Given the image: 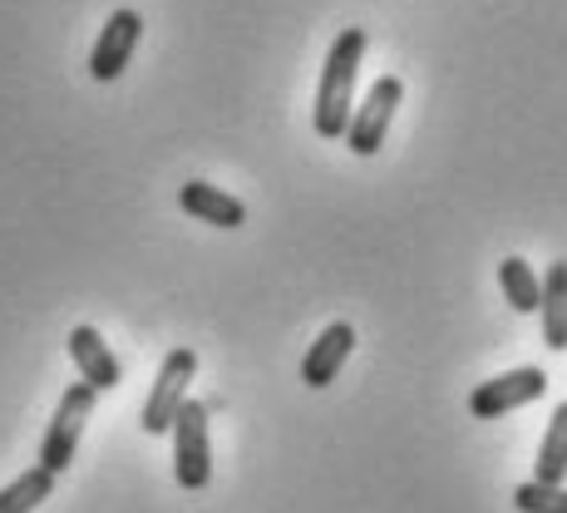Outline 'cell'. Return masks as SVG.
<instances>
[{"label": "cell", "mask_w": 567, "mask_h": 513, "mask_svg": "<svg viewBox=\"0 0 567 513\" xmlns=\"http://www.w3.org/2000/svg\"><path fill=\"white\" fill-rule=\"evenodd\" d=\"M365 30L351 25L331 40L326 50V64H321V84H316V109H311V129L321 138H341L346 134V119H351V104H355V74H361V60H365Z\"/></svg>", "instance_id": "obj_1"}, {"label": "cell", "mask_w": 567, "mask_h": 513, "mask_svg": "<svg viewBox=\"0 0 567 513\" xmlns=\"http://www.w3.org/2000/svg\"><path fill=\"white\" fill-rule=\"evenodd\" d=\"M168 434H173V479L188 494H198V489H207V479H213V440H207L203 400H183Z\"/></svg>", "instance_id": "obj_2"}, {"label": "cell", "mask_w": 567, "mask_h": 513, "mask_svg": "<svg viewBox=\"0 0 567 513\" xmlns=\"http://www.w3.org/2000/svg\"><path fill=\"white\" fill-rule=\"evenodd\" d=\"M400 100H405V80L400 74H380L375 84H370L365 104L351 109V119H346V148H351L355 158H375L380 144H385L390 134V119H395Z\"/></svg>", "instance_id": "obj_3"}, {"label": "cell", "mask_w": 567, "mask_h": 513, "mask_svg": "<svg viewBox=\"0 0 567 513\" xmlns=\"http://www.w3.org/2000/svg\"><path fill=\"white\" fill-rule=\"evenodd\" d=\"M94 406H100V390L84 386V380L60 396V410H54L45 440H40V464H45L54 479L74 464V450H80V434H84V424H90Z\"/></svg>", "instance_id": "obj_4"}, {"label": "cell", "mask_w": 567, "mask_h": 513, "mask_svg": "<svg viewBox=\"0 0 567 513\" xmlns=\"http://www.w3.org/2000/svg\"><path fill=\"white\" fill-rule=\"evenodd\" d=\"M193 376H198V351H193V346H178V351L163 356L158 380H154V390H148V400H144V414H138L144 434H168L173 430V414H178V406L188 400Z\"/></svg>", "instance_id": "obj_5"}, {"label": "cell", "mask_w": 567, "mask_h": 513, "mask_svg": "<svg viewBox=\"0 0 567 513\" xmlns=\"http://www.w3.org/2000/svg\"><path fill=\"white\" fill-rule=\"evenodd\" d=\"M543 396H548V370L518 366V370H504L498 380H484V386L468 390V414L474 420H504L508 410H523Z\"/></svg>", "instance_id": "obj_6"}, {"label": "cell", "mask_w": 567, "mask_h": 513, "mask_svg": "<svg viewBox=\"0 0 567 513\" xmlns=\"http://www.w3.org/2000/svg\"><path fill=\"white\" fill-rule=\"evenodd\" d=\"M138 40H144V16L138 10H114V16L104 20V30H100V40H94V50H90V74L100 84L109 80H118V74L128 70V60H134V50H138Z\"/></svg>", "instance_id": "obj_7"}, {"label": "cell", "mask_w": 567, "mask_h": 513, "mask_svg": "<svg viewBox=\"0 0 567 513\" xmlns=\"http://www.w3.org/2000/svg\"><path fill=\"white\" fill-rule=\"evenodd\" d=\"M351 351H355V326L351 321H331L311 341V351L301 356V380H307L311 390H326L336 376H341V366H346V356Z\"/></svg>", "instance_id": "obj_8"}, {"label": "cell", "mask_w": 567, "mask_h": 513, "mask_svg": "<svg viewBox=\"0 0 567 513\" xmlns=\"http://www.w3.org/2000/svg\"><path fill=\"white\" fill-rule=\"evenodd\" d=\"M70 360H74V370H80L84 386H94L100 396L124 380V366H118V356L109 351L104 336L94 331V326H74L70 331Z\"/></svg>", "instance_id": "obj_9"}, {"label": "cell", "mask_w": 567, "mask_h": 513, "mask_svg": "<svg viewBox=\"0 0 567 513\" xmlns=\"http://www.w3.org/2000/svg\"><path fill=\"white\" fill-rule=\"evenodd\" d=\"M178 207L207 227H223V233H233V227L247 223V203L233 198V193H223V188H213V183H183Z\"/></svg>", "instance_id": "obj_10"}, {"label": "cell", "mask_w": 567, "mask_h": 513, "mask_svg": "<svg viewBox=\"0 0 567 513\" xmlns=\"http://www.w3.org/2000/svg\"><path fill=\"white\" fill-rule=\"evenodd\" d=\"M538 316L548 351H567V261H553L548 277L538 281Z\"/></svg>", "instance_id": "obj_11"}, {"label": "cell", "mask_w": 567, "mask_h": 513, "mask_svg": "<svg viewBox=\"0 0 567 513\" xmlns=\"http://www.w3.org/2000/svg\"><path fill=\"white\" fill-rule=\"evenodd\" d=\"M533 484H567V400L553 410L548 434L538 444V469H533Z\"/></svg>", "instance_id": "obj_12"}, {"label": "cell", "mask_w": 567, "mask_h": 513, "mask_svg": "<svg viewBox=\"0 0 567 513\" xmlns=\"http://www.w3.org/2000/svg\"><path fill=\"white\" fill-rule=\"evenodd\" d=\"M50 494H54V474L45 464H35V469H25L16 484L0 489V513H35Z\"/></svg>", "instance_id": "obj_13"}, {"label": "cell", "mask_w": 567, "mask_h": 513, "mask_svg": "<svg viewBox=\"0 0 567 513\" xmlns=\"http://www.w3.org/2000/svg\"><path fill=\"white\" fill-rule=\"evenodd\" d=\"M498 287H504V297H508V307L514 311H523V316L538 311V271H533L523 257L498 261Z\"/></svg>", "instance_id": "obj_14"}, {"label": "cell", "mask_w": 567, "mask_h": 513, "mask_svg": "<svg viewBox=\"0 0 567 513\" xmlns=\"http://www.w3.org/2000/svg\"><path fill=\"white\" fill-rule=\"evenodd\" d=\"M514 509L518 513H567V489L563 484H518L514 489Z\"/></svg>", "instance_id": "obj_15"}]
</instances>
